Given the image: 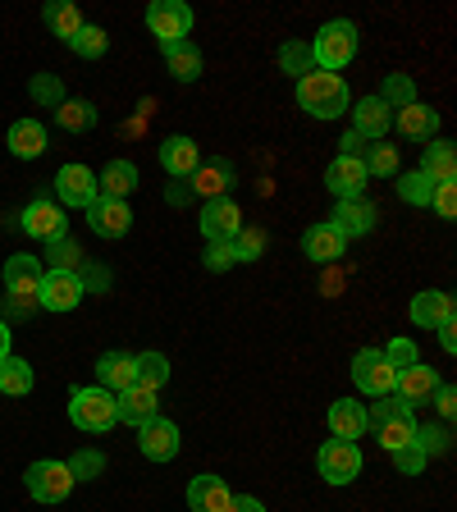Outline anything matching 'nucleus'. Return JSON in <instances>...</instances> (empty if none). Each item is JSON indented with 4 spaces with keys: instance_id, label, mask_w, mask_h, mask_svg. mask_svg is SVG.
<instances>
[{
    "instance_id": "obj_45",
    "label": "nucleus",
    "mask_w": 457,
    "mask_h": 512,
    "mask_svg": "<svg viewBox=\"0 0 457 512\" xmlns=\"http://www.w3.org/2000/svg\"><path fill=\"white\" fill-rule=\"evenodd\" d=\"M416 448H421V453H448V448H453V435H448L444 426H416V439H412Z\"/></svg>"
},
{
    "instance_id": "obj_12",
    "label": "nucleus",
    "mask_w": 457,
    "mask_h": 512,
    "mask_svg": "<svg viewBox=\"0 0 457 512\" xmlns=\"http://www.w3.org/2000/svg\"><path fill=\"white\" fill-rule=\"evenodd\" d=\"M23 229H28V238H42V243H51V238H64L69 229H64V206L51 202V197H37V202L23 206Z\"/></svg>"
},
{
    "instance_id": "obj_23",
    "label": "nucleus",
    "mask_w": 457,
    "mask_h": 512,
    "mask_svg": "<svg viewBox=\"0 0 457 512\" xmlns=\"http://www.w3.org/2000/svg\"><path fill=\"white\" fill-rule=\"evenodd\" d=\"M234 165L229 160H211V165H197V174L188 179L192 197H206V202H215V197H229V188H234Z\"/></svg>"
},
{
    "instance_id": "obj_20",
    "label": "nucleus",
    "mask_w": 457,
    "mask_h": 512,
    "mask_svg": "<svg viewBox=\"0 0 457 512\" xmlns=\"http://www.w3.org/2000/svg\"><path fill=\"white\" fill-rule=\"evenodd\" d=\"M160 165H165V174H170V179H192V174H197V165H202V151H197V142H192V138L174 133V138L160 142Z\"/></svg>"
},
{
    "instance_id": "obj_56",
    "label": "nucleus",
    "mask_w": 457,
    "mask_h": 512,
    "mask_svg": "<svg viewBox=\"0 0 457 512\" xmlns=\"http://www.w3.org/2000/svg\"><path fill=\"white\" fill-rule=\"evenodd\" d=\"M439 343H444L448 352H457V325L448 320V325H439Z\"/></svg>"
},
{
    "instance_id": "obj_11",
    "label": "nucleus",
    "mask_w": 457,
    "mask_h": 512,
    "mask_svg": "<svg viewBox=\"0 0 457 512\" xmlns=\"http://www.w3.org/2000/svg\"><path fill=\"white\" fill-rule=\"evenodd\" d=\"M243 229V211L234 197H215L202 206V238L206 243H234V234Z\"/></svg>"
},
{
    "instance_id": "obj_47",
    "label": "nucleus",
    "mask_w": 457,
    "mask_h": 512,
    "mask_svg": "<svg viewBox=\"0 0 457 512\" xmlns=\"http://www.w3.org/2000/svg\"><path fill=\"white\" fill-rule=\"evenodd\" d=\"M384 352V362L394 366V371H407V366H416V343L412 339H394L389 348H380Z\"/></svg>"
},
{
    "instance_id": "obj_24",
    "label": "nucleus",
    "mask_w": 457,
    "mask_h": 512,
    "mask_svg": "<svg viewBox=\"0 0 457 512\" xmlns=\"http://www.w3.org/2000/svg\"><path fill=\"white\" fill-rule=\"evenodd\" d=\"M229 503H234V490H229L220 476H197L188 485V508L192 512H229Z\"/></svg>"
},
{
    "instance_id": "obj_19",
    "label": "nucleus",
    "mask_w": 457,
    "mask_h": 512,
    "mask_svg": "<svg viewBox=\"0 0 457 512\" xmlns=\"http://www.w3.org/2000/svg\"><path fill=\"white\" fill-rule=\"evenodd\" d=\"M375 220H380V211H375L366 197H352V202H339L330 215V224L339 229L343 238H366L375 229Z\"/></svg>"
},
{
    "instance_id": "obj_52",
    "label": "nucleus",
    "mask_w": 457,
    "mask_h": 512,
    "mask_svg": "<svg viewBox=\"0 0 457 512\" xmlns=\"http://www.w3.org/2000/svg\"><path fill=\"white\" fill-rule=\"evenodd\" d=\"M339 147H343L339 156H362V151L371 147V142H366L362 133H357V128H348V133H343V142H339Z\"/></svg>"
},
{
    "instance_id": "obj_15",
    "label": "nucleus",
    "mask_w": 457,
    "mask_h": 512,
    "mask_svg": "<svg viewBox=\"0 0 457 512\" xmlns=\"http://www.w3.org/2000/svg\"><path fill=\"white\" fill-rule=\"evenodd\" d=\"M55 192H60L64 206H92L96 197H101V188H96V174L87 170V165H60V174H55Z\"/></svg>"
},
{
    "instance_id": "obj_5",
    "label": "nucleus",
    "mask_w": 457,
    "mask_h": 512,
    "mask_svg": "<svg viewBox=\"0 0 457 512\" xmlns=\"http://www.w3.org/2000/svg\"><path fill=\"white\" fill-rule=\"evenodd\" d=\"M147 28L160 46H174V42H188L192 32V10L183 0H151L147 5Z\"/></svg>"
},
{
    "instance_id": "obj_27",
    "label": "nucleus",
    "mask_w": 457,
    "mask_h": 512,
    "mask_svg": "<svg viewBox=\"0 0 457 512\" xmlns=\"http://www.w3.org/2000/svg\"><path fill=\"white\" fill-rule=\"evenodd\" d=\"M421 174H426L430 183H457V151H453V142H444V138L426 142V151H421Z\"/></svg>"
},
{
    "instance_id": "obj_51",
    "label": "nucleus",
    "mask_w": 457,
    "mask_h": 512,
    "mask_svg": "<svg viewBox=\"0 0 457 512\" xmlns=\"http://www.w3.org/2000/svg\"><path fill=\"white\" fill-rule=\"evenodd\" d=\"M430 403L439 407V416H453V412H457V389H453V384H439Z\"/></svg>"
},
{
    "instance_id": "obj_6",
    "label": "nucleus",
    "mask_w": 457,
    "mask_h": 512,
    "mask_svg": "<svg viewBox=\"0 0 457 512\" xmlns=\"http://www.w3.org/2000/svg\"><path fill=\"white\" fill-rule=\"evenodd\" d=\"M23 480H28V494L37 503H64L78 485L74 471H69V462H32Z\"/></svg>"
},
{
    "instance_id": "obj_33",
    "label": "nucleus",
    "mask_w": 457,
    "mask_h": 512,
    "mask_svg": "<svg viewBox=\"0 0 457 512\" xmlns=\"http://www.w3.org/2000/svg\"><path fill=\"white\" fill-rule=\"evenodd\" d=\"M10 151L19 160H37L46 151V128L37 124V119H19V124H10Z\"/></svg>"
},
{
    "instance_id": "obj_49",
    "label": "nucleus",
    "mask_w": 457,
    "mask_h": 512,
    "mask_svg": "<svg viewBox=\"0 0 457 512\" xmlns=\"http://www.w3.org/2000/svg\"><path fill=\"white\" fill-rule=\"evenodd\" d=\"M430 206H435L444 220H453V215H457V183H435V192H430Z\"/></svg>"
},
{
    "instance_id": "obj_39",
    "label": "nucleus",
    "mask_w": 457,
    "mask_h": 512,
    "mask_svg": "<svg viewBox=\"0 0 457 512\" xmlns=\"http://www.w3.org/2000/svg\"><path fill=\"white\" fill-rule=\"evenodd\" d=\"M69 46H74L83 60H101V55L110 51V37H106V28H96V23H83V28L69 37Z\"/></svg>"
},
{
    "instance_id": "obj_35",
    "label": "nucleus",
    "mask_w": 457,
    "mask_h": 512,
    "mask_svg": "<svg viewBox=\"0 0 457 512\" xmlns=\"http://www.w3.org/2000/svg\"><path fill=\"white\" fill-rule=\"evenodd\" d=\"M42 19H46V28H51L55 37H64V42L83 28V14H78V5H69V0H51V5L42 10Z\"/></svg>"
},
{
    "instance_id": "obj_4",
    "label": "nucleus",
    "mask_w": 457,
    "mask_h": 512,
    "mask_svg": "<svg viewBox=\"0 0 457 512\" xmlns=\"http://www.w3.org/2000/svg\"><path fill=\"white\" fill-rule=\"evenodd\" d=\"M69 421H74L78 430H87V435H106L119 421L115 394L101 389V384H96V389H74V394H69Z\"/></svg>"
},
{
    "instance_id": "obj_17",
    "label": "nucleus",
    "mask_w": 457,
    "mask_h": 512,
    "mask_svg": "<svg viewBox=\"0 0 457 512\" xmlns=\"http://www.w3.org/2000/svg\"><path fill=\"white\" fill-rule=\"evenodd\" d=\"M138 448L151 462H170L179 453V426L165 416H151L147 426H138Z\"/></svg>"
},
{
    "instance_id": "obj_8",
    "label": "nucleus",
    "mask_w": 457,
    "mask_h": 512,
    "mask_svg": "<svg viewBox=\"0 0 457 512\" xmlns=\"http://www.w3.org/2000/svg\"><path fill=\"white\" fill-rule=\"evenodd\" d=\"M316 471L330 485H348V480L362 476V448L348 444V439H330V444H320L316 453Z\"/></svg>"
},
{
    "instance_id": "obj_28",
    "label": "nucleus",
    "mask_w": 457,
    "mask_h": 512,
    "mask_svg": "<svg viewBox=\"0 0 457 512\" xmlns=\"http://www.w3.org/2000/svg\"><path fill=\"white\" fill-rule=\"evenodd\" d=\"M412 320L421 325V330H439V325H448V320H453V298H448V293H439V288L416 293V298H412Z\"/></svg>"
},
{
    "instance_id": "obj_21",
    "label": "nucleus",
    "mask_w": 457,
    "mask_h": 512,
    "mask_svg": "<svg viewBox=\"0 0 457 512\" xmlns=\"http://www.w3.org/2000/svg\"><path fill=\"white\" fill-rule=\"evenodd\" d=\"M343 247H348V238H343L330 220L311 224L307 234H302V252H307V261H316V266H334L343 256Z\"/></svg>"
},
{
    "instance_id": "obj_37",
    "label": "nucleus",
    "mask_w": 457,
    "mask_h": 512,
    "mask_svg": "<svg viewBox=\"0 0 457 512\" xmlns=\"http://www.w3.org/2000/svg\"><path fill=\"white\" fill-rule=\"evenodd\" d=\"M46 256H51V270H69V275H83V247L74 238H51L46 243Z\"/></svg>"
},
{
    "instance_id": "obj_13",
    "label": "nucleus",
    "mask_w": 457,
    "mask_h": 512,
    "mask_svg": "<svg viewBox=\"0 0 457 512\" xmlns=\"http://www.w3.org/2000/svg\"><path fill=\"white\" fill-rule=\"evenodd\" d=\"M366 179H371V174H366L362 156H334L330 170H325V188H330L339 202H352V197H362Z\"/></svg>"
},
{
    "instance_id": "obj_38",
    "label": "nucleus",
    "mask_w": 457,
    "mask_h": 512,
    "mask_svg": "<svg viewBox=\"0 0 457 512\" xmlns=\"http://www.w3.org/2000/svg\"><path fill=\"white\" fill-rule=\"evenodd\" d=\"M362 165H366V174H375V179H394L398 174V147H389V142H371V147L362 151Z\"/></svg>"
},
{
    "instance_id": "obj_48",
    "label": "nucleus",
    "mask_w": 457,
    "mask_h": 512,
    "mask_svg": "<svg viewBox=\"0 0 457 512\" xmlns=\"http://www.w3.org/2000/svg\"><path fill=\"white\" fill-rule=\"evenodd\" d=\"M202 266L206 270H229V266H238V256H234V243H206V256H202Z\"/></svg>"
},
{
    "instance_id": "obj_1",
    "label": "nucleus",
    "mask_w": 457,
    "mask_h": 512,
    "mask_svg": "<svg viewBox=\"0 0 457 512\" xmlns=\"http://www.w3.org/2000/svg\"><path fill=\"white\" fill-rule=\"evenodd\" d=\"M298 106L311 119H339L352 110V92L339 74H325V69H311L298 78Z\"/></svg>"
},
{
    "instance_id": "obj_40",
    "label": "nucleus",
    "mask_w": 457,
    "mask_h": 512,
    "mask_svg": "<svg viewBox=\"0 0 457 512\" xmlns=\"http://www.w3.org/2000/svg\"><path fill=\"white\" fill-rule=\"evenodd\" d=\"M380 101L389 110H403V106H412L416 101V83H412V74H389L384 78V87H380Z\"/></svg>"
},
{
    "instance_id": "obj_54",
    "label": "nucleus",
    "mask_w": 457,
    "mask_h": 512,
    "mask_svg": "<svg viewBox=\"0 0 457 512\" xmlns=\"http://www.w3.org/2000/svg\"><path fill=\"white\" fill-rule=\"evenodd\" d=\"M78 279H83V288H87V293H92V288H110V275H106V270H101V266L83 270V275H78Z\"/></svg>"
},
{
    "instance_id": "obj_46",
    "label": "nucleus",
    "mask_w": 457,
    "mask_h": 512,
    "mask_svg": "<svg viewBox=\"0 0 457 512\" xmlns=\"http://www.w3.org/2000/svg\"><path fill=\"white\" fill-rule=\"evenodd\" d=\"M261 247H266V234H261V229H238L234 234V256L238 261H256Z\"/></svg>"
},
{
    "instance_id": "obj_57",
    "label": "nucleus",
    "mask_w": 457,
    "mask_h": 512,
    "mask_svg": "<svg viewBox=\"0 0 457 512\" xmlns=\"http://www.w3.org/2000/svg\"><path fill=\"white\" fill-rule=\"evenodd\" d=\"M10 357V330H5V320H0V362Z\"/></svg>"
},
{
    "instance_id": "obj_36",
    "label": "nucleus",
    "mask_w": 457,
    "mask_h": 512,
    "mask_svg": "<svg viewBox=\"0 0 457 512\" xmlns=\"http://www.w3.org/2000/svg\"><path fill=\"white\" fill-rule=\"evenodd\" d=\"M28 389H32V366L23 362V357H5V362H0V394L23 398Z\"/></svg>"
},
{
    "instance_id": "obj_31",
    "label": "nucleus",
    "mask_w": 457,
    "mask_h": 512,
    "mask_svg": "<svg viewBox=\"0 0 457 512\" xmlns=\"http://www.w3.org/2000/svg\"><path fill=\"white\" fill-rule=\"evenodd\" d=\"M160 51H165V64H170V74L179 78V83H197V78H202L206 60L192 42H174V46H160Z\"/></svg>"
},
{
    "instance_id": "obj_7",
    "label": "nucleus",
    "mask_w": 457,
    "mask_h": 512,
    "mask_svg": "<svg viewBox=\"0 0 457 512\" xmlns=\"http://www.w3.org/2000/svg\"><path fill=\"white\" fill-rule=\"evenodd\" d=\"M352 380H357V389H362L366 398H389L394 394L398 371L384 362L380 348H362L357 357H352Z\"/></svg>"
},
{
    "instance_id": "obj_29",
    "label": "nucleus",
    "mask_w": 457,
    "mask_h": 512,
    "mask_svg": "<svg viewBox=\"0 0 457 512\" xmlns=\"http://www.w3.org/2000/svg\"><path fill=\"white\" fill-rule=\"evenodd\" d=\"M96 188H101V197H110V202H124L128 192L138 188V165H133V160H110L106 170L96 174Z\"/></svg>"
},
{
    "instance_id": "obj_42",
    "label": "nucleus",
    "mask_w": 457,
    "mask_h": 512,
    "mask_svg": "<svg viewBox=\"0 0 457 512\" xmlns=\"http://www.w3.org/2000/svg\"><path fill=\"white\" fill-rule=\"evenodd\" d=\"M279 64H284V74H311L316 69V60H311V46L307 42H284L279 46Z\"/></svg>"
},
{
    "instance_id": "obj_3",
    "label": "nucleus",
    "mask_w": 457,
    "mask_h": 512,
    "mask_svg": "<svg viewBox=\"0 0 457 512\" xmlns=\"http://www.w3.org/2000/svg\"><path fill=\"white\" fill-rule=\"evenodd\" d=\"M366 421H371V430H375V439H380L384 453H398V448H407V444L416 439V416H412V407H403L394 394L380 398V403L366 412Z\"/></svg>"
},
{
    "instance_id": "obj_10",
    "label": "nucleus",
    "mask_w": 457,
    "mask_h": 512,
    "mask_svg": "<svg viewBox=\"0 0 457 512\" xmlns=\"http://www.w3.org/2000/svg\"><path fill=\"white\" fill-rule=\"evenodd\" d=\"M83 298H87L83 279L69 275V270H46V275H42V288H37V307L60 311V316H64V311H74Z\"/></svg>"
},
{
    "instance_id": "obj_14",
    "label": "nucleus",
    "mask_w": 457,
    "mask_h": 512,
    "mask_svg": "<svg viewBox=\"0 0 457 512\" xmlns=\"http://www.w3.org/2000/svg\"><path fill=\"white\" fill-rule=\"evenodd\" d=\"M439 375H435V366H407V371H398V380H394V398L403 407H421V403H430L435 398V389H439Z\"/></svg>"
},
{
    "instance_id": "obj_34",
    "label": "nucleus",
    "mask_w": 457,
    "mask_h": 512,
    "mask_svg": "<svg viewBox=\"0 0 457 512\" xmlns=\"http://www.w3.org/2000/svg\"><path fill=\"white\" fill-rule=\"evenodd\" d=\"M96 106L92 101H69V96H64V106L55 110V124L64 128V133H87V128H96Z\"/></svg>"
},
{
    "instance_id": "obj_50",
    "label": "nucleus",
    "mask_w": 457,
    "mask_h": 512,
    "mask_svg": "<svg viewBox=\"0 0 457 512\" xmlns=\"http://www.w3.org/2000/svg\"><path fill=\"white\" fill-rule=\"evenodd\" d=\"M394 462H398V471H403V476H421L430 458L416 444H407V448H398V453H394Z\"/></svg>"
},
{
    "instance_id": "obj_26",
    "label": "nucleus",
    "mask_w": 457,
    "mask_h": 512,
    "mask_svg": "<svg viewBox=\"0 0 457 512\" xmlns=\"http://www.w3.org/2000/svg\"><path fill=\"white\" fill-rule=\"evenodd\" d=\"M394 124H398V133L403 138H412V142H435V133H439V110H430V106H421V101H412V106H403L394 115Z\"/></svg>"
},
{
    "instance_id": "obj_30",
    "label": "nucleus",
    "mask_w": 457,
    "mask_h": 512,
    "mask_svg": "<svg viewBox=\"0 0 457 512\" xmlns=\"http://www.w3.org/2000/svg\"><path fill=\"white\" fill-rule=\"evenodd\" d=\"M96 380H101V389H110V394H124L128 384L138 380V375H133V357H128V352H101Z\"/></svg>"
},
{
    "instance_id": "obj_32",
    "label": "nucleus",
    "mask_w": 457,
    "mask_h": 512,
    "mask_svg": "<svg viewBox=\"0 0 457 512\" xmlns=\"http://www.w3.org/2000/svg\"><path fill=\"white\" fill-rule=\"evenodd\" d=\"M133 375H138V380L133 384H142V389H165V384H170V375H174V366H170V357H165V352H142V357H133Z\"/></svg>"
},
{
    "instance_id": "obj_9",
    "label": "nucleus",
    "mask_w": 457,
    "mask_h": 512,
    "mask_svg": "<svg viewBox=\"0 0 457 512\" xmlns=\"http://www.w3.org/2000/svg\"><path fill=\"white\" fill-rule=\"evenodd\" d=\"M42 261L37 256H10L5 261V293H10L19 307H37V288H42Z\"/></svg>"
},
{
    "instance_id": "obj_16",
    "label": "nucleus",
    "mask_w": 457,
    "mask_h": 512,
    "mask_svg": "<svg viewBox=\"0 0 457 512\" xmlns=\"http://www.w3.org/2000/svg\"><path fill=\"white\" fill-rule=\"evenodd\" d=\"M87 224H92L96 238H124L128 229H133V211H128V202L96 197V202L87 206Z\"/></svg>"
},
{
    "instance_id": "obj_53",
    "label": "nucleus",
    "mask_w": 457,
    "mask_h": 512,
    "mask_svg": "<svg viewBox=\"0 0 457 512\" xmlns=\"http://www.w3.org/2000/svg\"><path fill=\"white\" fill-rule=\"evenodd\" d=\"M165 202H170V206H188V202H192V188H188V179H174L170 188H165Z\"/></svg>"
},
{
    "instance_id": "obj_55",
    "label": "nucleus",
    "mask_w": 457,
    "mask_h": 512,
    "mask_svg": "<svg viewBox=\"0 0 457 512\" xmlns=\"http://www.w3.org/2000/svg\"><path fill=\"white\" fill-rule=\"evenodd\" d=\"M229 512H266V503L252 499V494H234V503H229Z\"/></svg>"
},
{
    "instance_id": "obj_18",
    "label": "nucleus",
    "mask_w": 457,
    "mask_h": 512,
    "mask_svg": "<svg viewBox=\"0 0 457 512\" xmlns=\"http://www.w3.org/2000/svg\"><path fill=\"white\" fill-rule=\"evenodd\" d=\"M115 412L124 426H147L151 416H160V394L142 389V384H128L124 394H115Z\"/></svg>"
},
{
    "instance_id": "obj_44",
    "label": "nucleus",
    "mask_w": 457,
    "mask_h": 512,
    "mask_svg": "<svg viewBox=\"0 0 457 512\" xmlns=\"http://www.w3.org/2000/svg\"><path fill=\"white\" fill-rule=\"evenodd\" d=\"M69 471H74V480H96L106 471V458H101L96 448H78L74 458H69Z\"/></svg>"
},
{
    "instance_id": "obj_43",
    "label": "nucleus",
    "mask_w": 457,
    "mask_h": 512,
    "mask_svg": "<svg viewBox=\"0 0 457 512\" xmlns=\"http://www.w3.org/2000/svg\"><path fill=\"white\" fill-rule=\"evenodd\" d=\"M28 92H32V101H37V106H51V110L64 106V87H60V78H55V74H37Z\"/></svg>"
},
{
    "instance_id": "obj_25",
    "label": "nucleus",
    "mask_w": 457,
    "mask_h": 512,
    "mask_svg": "<svg viewBox=\"0 0 457 512\" xmlns=\"http://www.w3.org/2000/svg\"><path fill=\"white\" fill-rule=\"evenodd\" d=\"M366 430H371V421H366V407L357 403V398H339V403H330V435L334 439H362Z\"/></svg>"
},
{
    "instance_id": "obj_2",
    "label": "nucleus",
    "mask_w": 457,
    "mask_h": 512,
    "mask_svg": "<svg viewBox=\"0 0 457 512\" xmlns=\"http://www.w3.org/2000/svg\"><path fill=\"white\" fill-rule=\"evenodd\" d=\"M357 42H362L357 23L334 19V23H325V28H320L307 46H311V60H316V69H325V74H339V69H348V64L357 60Z\"/></svg>"
},
{
    "instance_id": "obj_22",
    "label": "nucleus",
    "mask_w": 457,
    "mask_h": 512,
    "mask_svg": "<svg viewBox=\"0 0 457 512\" xmlns=\"http://www.w3.org/2000/svg\"><path fill=\"white\" fill-rule=\"evenodd\" d=\"M352 128H357L366 142H380L384 133L394 128V110L384 106L380 96H362V101L352 106Z\"/></svg>"
},
{
    "instance_id": "obj_41",
    "label": "nucleus",
    "mask_w": 457,
    "mask_h": 512,
    "mask_svg": "<svg viewBox=\"0 0 457 512\" xmlns=\"http://www.w3.org/2000/svg\"><path fill=\"white\" fill-rule=\"evenodd\" d=\"M430 192H435V183H430L421 170L398 174V197H403L407 206H430Z\"/></svg>"
}]
</instances>
